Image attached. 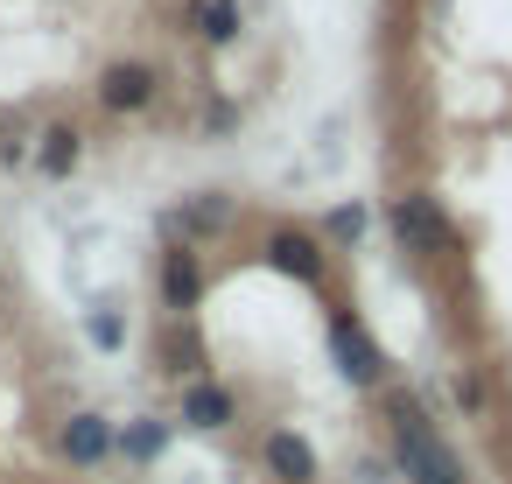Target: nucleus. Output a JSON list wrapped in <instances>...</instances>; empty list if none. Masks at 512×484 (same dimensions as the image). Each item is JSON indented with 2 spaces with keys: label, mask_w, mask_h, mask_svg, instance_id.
<instances>
[{
  "label": "nucleus",
  "mask_w": 512,
  "mask_h": 484,
  "mask_svg": "<svg viewBox=\"0 0 512 484\" xmlns=\"http://www.w3.org/2000/svg\"><path fill=\"white\" fill-rule=\"evenodd\" d=\"M330 351H337V372H344L351 386H379V379H386V351H379V344L365 337V323L344 316V309L330 316Z\"/></svg>",
  "instance_id": "3"
},
{
  "label": "nucleus",
  "mask_w": 512,
  "mask_h": 484,
  "mask_svg": "<svg viewBox=\"0 0 512 484\" xmlns=\"http://www.w3.org/2000/svg\"><path fill=\"white\" fill-rule=\"evenodd\" d=\"M260 463H267V477H281V484H316V449H309L295 428H267Z\"/></svg>",
  "instance_id": "7"
},
{
  "label": "nucleus",
  "mask_w": 512,
  "mask_h": 484,
  "mask_svg": "<svg viewBox=\"0 0 512 484\" xmlns=\"http://www.w3.org/2000/svg\"><path fill=\"white\" fill-rule=\"evenodd\" d=\"M330 232H344V239H358V232H365V211H358V204H351V211H337V218H330Z\"/></svg>",
  "instance_id": "16"
},
{
  "label": "nucleus",
  "mask_w": 512,
  "mask_h": 484,
  "mask_svg": "<svg viewBox=\"0 0 512 484\" xmlns=\"http://www.w3.org/2000/svg\"><path fill=\"white\" fill-rule=\"evenodd\" d=\"M386 428H393V456H400V477H407V484H470L463 463H456V449L435 435V421H428L407 393L386 400Z\"/></svg>",
  "instance_id": "1"
},
{
  "label": "nucleus",
  "mask_w": 512,
  "mask_h": 484,
  "mask_svg": "<svg viewBox=\"0 0 512 484\" xmlns=\"http://www.w3.org/2000/svg\"><path fill=\"white\" fill-rule=\"evenodd\" d=\"M78 155H85V134H78V127H64V120L43 127V141H36V169H43V176H71Z\"/></svg>",
  "instance_id": "10"
},
{
  "label": "nucleus",
  "mask_w": 512,
  "mask_h": 484,
  "mask_svg": "<svg viewBox=\"0 0 512 484\" xmlns=\"http://www.w3.org/2000/svg\"><path fill=\"white\" fill-rule=\"evenodd\" d=\"M456 400H463V407H477V400H484V386H477L470 372H456Z\"/></svg>",
  "instance_id": "17"
},
{
  "label": "nucleus",
  "mask_w": 512,
  "mask_h": 484,
  "mask_svg": "<svg viewBox=\"0 0 512 484\" xmlns=\"http://www.w3.org/2000/svg\"><path fill=\"white\" fill-rule=\"evenodd\" d=\"M267 260H274L281 274H295V281H309V288L323 281V246H316L309 232H274V239H267Z\"/></svg>",
  "instance_id": "9"
},
{
  "label": "nucleus",
  "mask_w": 512,
  "mask_h": 484,
  "mask_svg": "<svg viewBox=\"0 0 512 484\" xmlns=\"http://www.w3.org/2000/svg\"><path fill=\"white\" fill-rule=\"evenodd\" d=\"M162 302L176 316H190L204 302V260H197V246H169L162 253Z\"/></svg>",
  "instance_id": "6"
},
{
  "label": "nucleus",
  "mask_w": 512,
  "mask_h": 484,
  "mask_svg": "<svg viewBox=\"0 0 512 484\" xmlns=\"http://www.w3.org/2000/svg\"><path fill=\"white\" fill-rule=\"evenodd\" d=\"M120 449H127V463H155L162 449H169V421H127V435H120Z\"/></svg>",
  "instance_id": "13"
},
{
  "label": "nucleus",
  "mask_w": 512,
  "mask_h": 484,
  "mask_svg": "<svg viewBox=\"0 0 512 484\" xmlns=\"http://www.w3.org/2000/svg\"><path fill=\"white\" fill-rule=\"evenodd\" d=\"M155 92H162V78H155L148 64H113V71L99 78V106H106V113H148Z\"/></svg>",
  "instance_id": "5"
},
{
  "label": "nucleus",
  "mask_w": 512,
  "mask_h": 484,
  "mask_svg": "<svg viewBox=\"0 0 512 484\" xmlns=\"http://www.w3.org/2000/svg\"><path fill=\"white\" fill-rule=\"evenodd\" d=\"M162 372H204V344H197V330H190V323L162 330Z\"/></svg>",
  "instance_id": "12"
},
{
  "label": "nucleus",
  "mask_w": 512,
  "mask_h": 484,
  "mask_svg": "<svg viewBox=\"0 0 512 484\" xmlns=\"http://www.w3.org/2000/svg\"><path fill=\"white\" fill-rule=\"evenodd\" d=\"M92 344H99V351H120V344H127V323H120L113 309H99V316H92Z\"/></svg>",
  "instance_id": "15"
},
{
  "label": "nucleus",
  "mask_w": 512,
  "mask_h": 484,
  "mask_svg": "<svg viewBox=\"0 0 512 484\" xmlns=\"http://www.w3.org/2000/svg\"><path fill=\"white\" fill-rule=\"evenodd\" d=\"M190 22H197V36H204V43H218V50H225V43L239 36V0H197V15H190Z\"/></svg>",
  "instance_id": "11"
},
{
  "label": "nucleus",
  "mask_w": 512,
  "mask_h": 484,
  "mask_svg": "<svg viewBox=\"0 0 512 484\" xmlns=\"http://www.w3.org/2000/svg\"><path fill=\"white\" fill-rule=\"evenodd\" d=\"M113 449H120V435H113V421H106V414H92V407H85V414H71V421L57 428V456H64L71 470H99Z\"/></svg>",
  "instance_id": "4"
},
{
  "label": "nucleus",
  "mask_w": 512,
  "mask_h": 484,
  "mask_svg": "<svg viewBox=\"0 0 512 484\" xmlns=\"http://www.w3.org/2000/svg\"><path fill=\"white\" fill-rule=\"evenodd\" d=\"M183 421L204 428V435H211V428H232V421H239V400H232L218 379H190V386H183Z\"/></svg>",
  "instance_id": "8"
},
{
  "label": "nucleus",
  "mask_w": 512,
  "mask_h": 484,
  "mask_svg": "<svg viewBox=\"0 0 512 484\" xmlns=\"http://www.w3.org/2000/svg\"><path fill=\"white\" fill-rule=\"evenodd\" d=\"M225 218H232V197H197V204H183V225L190 232H225Z\"/></svg>",
  "instance_id": "14"
},
{
  "label": "nucleus",
  "mask_w": 512,
  "mask_h": 484,
  "mask_svg": "<svg viewBox=\"0 0 512 484\" xmlns=\"http://www.w3.org/2000/svg\"><path fill=\"white\" fill-rule=\"evenodd\" d=\"M393 232H400V246L421 253V260H442V253H449V218H442V204L421 197V190H407V197L393 204Z\"/></svg>",
  "instance_id": "2"
}]
</instances>
